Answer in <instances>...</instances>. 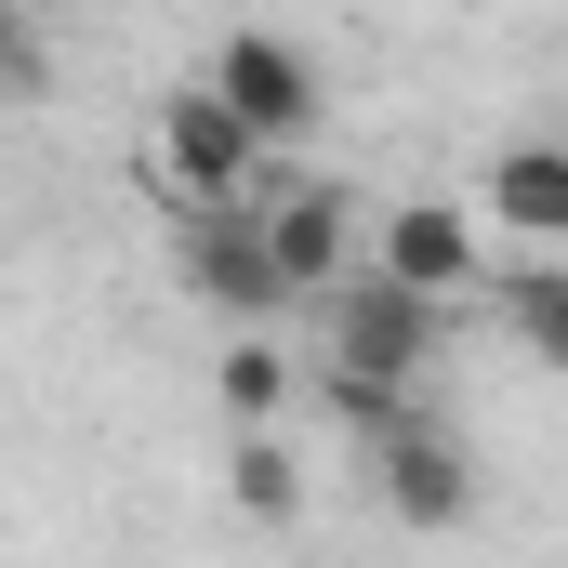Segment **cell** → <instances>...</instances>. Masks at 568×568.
I'll list each match as a JSON object with an SVG mask.
<instances>
[{
  "label": "cell",
  "mask_w": 568,
  "mask_h": 568,
  "mask_svg": "<svg viewBox=\"0 0 568 568\" xmlns=\"http://www.w3.org/2000/svg\"><path fill=\"white\" fill-rule=\"evenodd\" d=\"M476 239H489V225H476L463 199H397V212L371 225V265H384L397 291H424V304L463 317V304L489 291V252H476Z\"/></svg>",
  "instance_id": "cell-4"
},
{
  "label": "cell",
  "mask_w": 568,
  "mask_h": 568,
  "mask_svg": "<svg viewBox=\"0 0 568 568\" xmlns=\"http://www.w3.org/2000/svg\"><path fill=\"white\" fill-rule=\"evenodd\" d=\"M185 291L225 317V331H265L291 291H278V252H265V199L239 212H185Z\"/></svg>",
  "instance_id": "cell-5"
},
{
  "label": "cell",
  "mask_w": 568,
  "mask_h": 568,
  "mask_svg": "<svg viewBox=\"0 0 568 568\" xmlns=\"http://www.w3.org/2000/svg\"><path fill=\"white\" fill-rule=\"evenodd\" d=\"M145 172H159V199H185V212H239V199H265V185H252V172H265V145L239 133L199 80H185V93H159Z\"/></svg>",
  "instance_id": "cell-2"
},
{
  "label": "cell",
  "mask_w": 568,
  "mask_h": 568,
  "mask_svg": "<svg viewBox=\"0 0 568 568\" xmlns=\"http://www.w3.org/2000/svg\"><path fill=\"white\" fill-rule=\"evenodd\" d=\"M436 344H449V304L397 291L384 265H357V278L331 291V371H357V384H424Z\"/></svg>",
  "instance_id": "cell-3"
},
{
  "label": "cell",
  "mask_w": 568,
  "mask_h": 568,
  "mask_svg": "<svg viewBox=\"0 0 568 568\" xmlns=\"http://www.w3.org/2000/svg\"><path fill=\"white\" fill-rule=\"evenodd\" d=\"M225 503H239L252 529H291V516H304V463H291L278 436H239V463H225Z\"/></svg>",
  "instance_id": "cell-11"
},
{
  "label": "cell",
  "mask_w": 568,
  "mask_h": 568,
  "mask_svg": "<svg viewBox=\"0 0 568 568\" xmlns=\"http://www.w3.org/2000/svg\"><path fill=\"white\" fill-rule=\"evenodd\" d=\"M489 304H503V331H516L529 371H568V252H529L516 278H489Z\"/></svg>",
  "instance_id": "cell-9"
},
{
  "label": "cell",
  "mask_w": 568,
  "mask_h": 568,
  "mask_svg": "<svg viewBox=\"0 0 568 568\" xmlns=\"http://www.w3.org/2000/svg\"><path fill=\"white\" fill-rule=\"evenodd\" d=\"M476 225H489V239H516V252H568V133H516V145H489Z\"/></svg>",
  "instance_id": "cell-7"
},
{
  "label": "cell",
  "mask_w": 568,
  "mask_h": 568,
  "mask_svg": "<svg viewBox=\"0 0 568 568\" xmlns=\"http://www.w3.org/2000/svg\"><path fill=\"white\" fill-rule=\"evenodd\" d=\"M212 397H225V424H239V436H265V424H278V397H291V357L265 344V331H239L225 371H212Z\"/></svg>",
  "instance_id": "cell-10"
},
{
  "label": "cell",
  "mask_w": 568,
  "mask_h": 568,
  "mask_svg": "<svg viewBox=\"0 0 568 568\" xmlns=\"http://www.w3.org/2000/svg\"><path fill=\"white\" fill-rule=\"evenodd\" d=\"M371 476H384V516H397V529H463V516H476V449L449 424H397L371 449Z\"/></svg>",
  "instance_id": "cell-8"
},
{
  "label": "cell",
  "mask_w": 568,
  "mask_h": 568,
  "mask_svg": "<svg viewBox=\"0 0 568 568\" xmlns=\"http://www.w3.org/2000/svg\"><path fill=\"white\" fill-rule=\"evenodd\" d=\"M0 93H40V40H27V0H0Z\"/></svg>",
  "instance_id": "cell-12"
},
{
  "label": "cell",
  "mask_w": 568,
  "mask_h": 568,
  "mask_svg": "<svg viewBox=\"0 0 568 568\" xmlns=\"http://www.w3.org/2000/svg\"><path fill=\"white\" fill-rule=\"evenodd\" d=\"M199 93L265 145V159L304 145V133H317V106H331V93H317V67H304V40H278V27H225V40H212V67H199Z\"/></svg>",
  "instance_id": "cell-1"
},
{
  "label": "cell",
  "mask_w": 568,
  "mask_h": 568,
  "mask_svg": "<svg viewBox=\"0 0 568 568\" xmlns=\"http://www.w3.org/2000/svg\"><path fill=\"white\" fill-rule=\"evenodd\" d=\"M265 252H278V291H291V304H331V291L371 265L357 199H344V185H265Z\"/></svg>",
  "instance_id": "cell-6"
}]
</instances>
